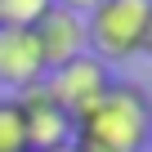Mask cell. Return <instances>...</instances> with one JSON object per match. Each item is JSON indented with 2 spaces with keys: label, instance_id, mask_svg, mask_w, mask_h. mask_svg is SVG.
I'll use <instances>...</instances> for the list:
<instances>
[{
  "label": "cell",
  "instance_id": "6da1fadb",
  "mask_svg": "<svg viewBox=\"0 0 152 152\" xmlns=\"http://www.w3.org/2000/svg\"><path fill=\"white\" fill-rule=\"evenodd\" d=\"M152 94L134 81H112L99 103L76 116L72 152H148Z\"/></svg>",
  "mask_w": 152,
  "mask_h": 152
},
{
  "label": "cell",
  "instance_id": "7a4b0ae2",
  "mask_svg": "<svg viewBox=\"0 0 152 152\" xmlns=\"http://www.w3.org/2000/svg\"><path fill=\"white\" fill-rule=\"evenodd\" d=\"M148 9H152V0H99L85 14V54H94L107 67L143 54Z\"/></svg>",
  "mask_w": 152,
  "mask_h": 152
},
{
  "label": "cell",
  "instance_id": "3957f363",
  "mask_svg": "<svg viewBox=\"0 0 152 152\" xmlns=\"http://www.w3.org/2000/svg\"><path fill=\"white\" fill-rule=\"evenodd\" d=\"M112 81H116V76H112L107 63H99L94 54H76V58L49 67L40 85H45V94H49V99H54L72 121H76L90 103H99V94H103Z\"/></svg>",
  "mask_w": 152,
  "mask_h": 152
},
{
  "label": "cell",
  "instance_id": "277c9868",
  "mask_svg": "<svg viewBox=\"0 0 152 152\" xmlns=\"http://www.w3.org/2000/svg\"><path fill=\"white\" fill-rule=\"evenodd\" d=\"M23 107V130H27V152H67L76 121L45 94V85H31L23 94H14Z\"/></svg>",
  "mask_w": 152,
  "mask_h": 152
},
{
  "label": "cell",
  "instance_id": "5b68a950",
  "mask_svg": "<svg viewBox=\"0 0 152 152\" xmlns=\"http://www.w3.org/2000/svg\"><path fill=\"white\" fill-rule=\"evenodd\" d=\"M45 81V58L36 49L31 27H0V90L23 94Z\"/></svg>",
  "mask_w": 152,
  "mask_h": 152
},
{
  "label": "cell",
  "instance_id": "8992f818",
  "mask_svg": "<svg viewBox=\"0 0 152 152\" xmlns=\"http://www.w3.org/2000/svg\"><path fill=\"white\" fill-rule=\"evenodd\" d=\"M31 36H36V49L45 58V72L67 63V58H76V54H85V18L72 14V9H58V5H49L40 14Z\"/></svg>",
  "mask_w": 152,
  "mask_h": 152
},
{
  "label": "cell",
  "instance_id": "52a82bcc",
  "mask_svg": "<svg viewBox=\"0 0 152 152\" xmlns=\"http://www.w3.org/2000/svg\"><path fill=\"white\" fill-rule=\"evenodd\" d=\"M0 152H27L23 107H18L14 94H0Z\"/></svg>",
  "mask_w": 152,
  "mask_h": 152
},
{
  "label": "cell",
  "instance_id": "ba28073f",
  "mask_svg": "<svg viewBox=\"0 0 152 152\" xmlns=\"http://www.w3.org/2000/svg\"><path fill=\"white\" fill-rule=\"evenodd\" d=\"M54 0H0V27H36Z\"/></svg>",
  "mask_w": 152,
  "mask_h": 152
},
{
  "label": "cell",
  "instance_id": "9c48e42d",
  "mask_svg": "<svg viewBox=\"0 0 152 152\" xmlns=\"http://www.w3.org/2000/svg\"><path fill=\"white\" fill-rule=\"evenodd\" d=\"M54 5H58V9H72V14H81V18H85L99 0H54Z\"/></svg>",
  "mask_w": 152,
  "mask_h": 152
},
{
  "label": "cell",
  "instance_id": "30bf717a",
  "mask_svg": "<svg viewBox=\"0 0 152 152\" xmlns=\"http://www.w3.org/2000/svg\"><path fill=\"white\" fill-rule=\"evenodd\" d=\"M143 54L152 58V9H148V31H143Z\"/></svg>",
  "mask_w": 152,
  "mask_h": 152
},
{
  "label": "cell",
  "instance_id": "8fae6325",
  "mask_svg": "<svg viewBox=\"0 0 152 152\" xmlns=\"http://www.w3.org/2000/svg\"><path fill=\"white\" fill-rule=\"evenodd\" d=\"M148 152H152V134H148Z\"/></svg>",
  "mask_w": 152,
  "mask_h": 152
},
{
  "label": "cell",
  "instance_id": "7c38bea8",
  "mask_svg": "<svg viewBox=\"0 0 152 152\" xmlns=\"http://www.w3.org/2000/svg\"><path fill=\"white\" fill-rule=\"evenodd\" d=\"M67 152H72V148H67Z\"/></svg>",
  "mask_w": 152,
  "mask_h": 152
}]
</instances>
